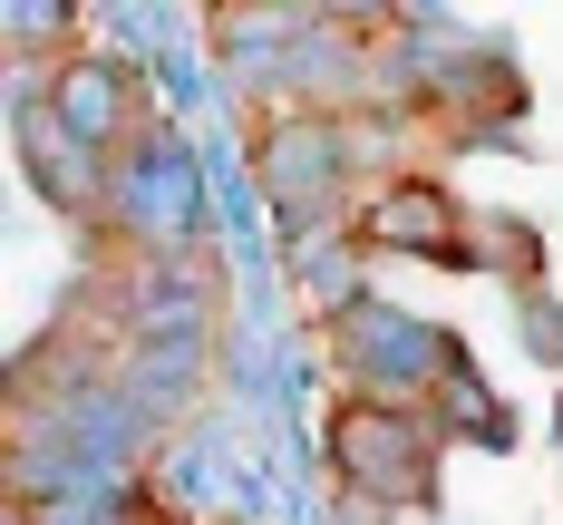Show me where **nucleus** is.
I'll list each match as a JSON object with an SVG mask.
<instances>
[{
    "label": "nucleus",
    "instance_id": "7ed1b4c3",
    "mask_svg": "<svg viewBox=\"0 0 563 525\" xmlns=\"http://www.w3.org/2000/svg\"><path fill=\"white\" fill-rule=\"evenodd\" d=\"M360 233H369V243H408V253H438V263H466V233H456V215H448L438 185H398V195H379V205L360 215Z\"/></svg>",
    "mask_w": 563,
    "mask_h": 525
},
{
    "label": "nucleus",
    "instance_id": "f03ea898",
    "mask_svg": "<svg viewBox=\"0 0 563 525\" xmlns=\"http://www.w3.org/2000/svg\"><path fill=\"white\" fill-rule=\"evenodd\" d=\"M263 175H273L282 205H321L340 185V127L331 117H291V127H273L263 136Z\"/></svg>",
    "mask_w": 563,
    "mask_h": 525
},
{
    "label": "nucleus",
    "instance_id": "f257e3e1",
    "mask_svg": "<svg viewBox=\"0 0 563 525\" xmlns=\"http://www.w3.org/2000/svg\"><path fill=\"white\" fill-rule=\"evenodd\" d=\"M340 467L360 477V486H379V496H428V438H418V418H398V408H350L340 418Z\"/></svg>",
    "mask_w": 563,
    "mask_h": 525
}]
</instances>
